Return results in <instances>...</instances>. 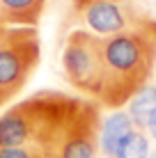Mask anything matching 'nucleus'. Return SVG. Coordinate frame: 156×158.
Masks as SVG:
<instances>
[{
    "mask_svg": "<svg viewBox=\"0 0 156 158\" xmlns=\"http://www.w3.org/2000/svg\"><path fill=\"white\" fill-rule=\"evenodd\" d=\"M46 0H0V28H35Z\"/></svg>",
    "mask_w": 156,
    "mask_h": 158,
    "instance_id": "obj_8",
    "label": "nucleus"
},
{
    "mask_svg": "<svg viewBox=\"0 0 156 158\" xmlns=\"http://www.w3.org/2000/svg\"><path fill=\"white\" fill-rule=\"evenodd\" d=\"M152 154V140L145 131H136L124 144L117 149L115 158H149Z\"/></svg>",
    "mask_w": 156,
    "mask_h": 158,
    "instance_id": "obj_10",
    "label": "nucleus"
},
{
    "mask_svg": "<svg viewBox=\"0 0 156 158\" xmlns=\"http://www.w3.org/2000/svg\"><path fill=\"white\" fill-rule=\"evenodd\" d=\"M0 158H48L39 147H0Z\"/></svg>",
    "mask_w": 156,
    "mask_h": 158,
    "instance_id": "obj_11",
    "label": "nucleus"
},
{
    "mask_svg": "<svg viewBox=\"0 0 156 158\" xmlns=\"http://www.w3.org/2000/svg\"><path fill=\"white\" fill-rule=\"evenodd\" d=\"M149 158H156V149L152 151V154H149Z\"/></svg>",
    "mask_w": 156,
    "mask_h": 158,
    "instance_id": "obj_16",
    "label": "nucleus"
},
{
    "mask_svg": "<svg viewBox=\"0 0 156 158\" xmlns=\"http://www.w3.org/2000/svg\"><path fill=\"white\" fill-rule=\"evenodd\" d=\"M80 101L60 92H39L0 115V147H39L48 154Z\"/></svg>",
    "mask_w": 156,
    "mask_h": 158,
    "instance_id": "obj_2",
    "label": "nucleus"
},
{
    "mask_svg": "<svg viewBox=\"0 0 156 158\" xmlns=\"http://www.w3.org/2000/svg\"><path fill=\"white\" fill-rule=\"evenodd\" d=\"M145 133H147V138H149V140H154V142H156V110H154V115L149 117V122H147V128H145Z\"/></svg>",
    "mask_w": 156,
    "mask_h": 158,
    "instance_id": "obj_12",
    "label": "nucleus"
},
{
    "mask_svg": "<svg viewBox=\"0 0 156 158\" xmlns=\"http://www.w3.org/2000/svg\"><path fill=\"white\" fill-rule=\"evenodd\" d=\"M74 12L78 14L85 30L101 37V39L120 35V32L136 25L133 12L120 0H87Z\"/></svg>",
    "mask_w": 156,
    "mask_h": 158,
    "instance_id": "obj_6",
    "label": "nucleus"
},
{
    "mask_svg": "<svg viewBox=\"0 0 156 158\" xmlns=\"http://www.w3.org/2000/svg\"><path fill=\"white\" fill-rule=\"evenodd\" d=\"M136 126H133L131 117H129L126 110H112L108 112L99 124V149L106 158H115L117 149L136 133Z\"/></svg>",
    "mask_w": 156,
    "mask_h": 158,
    "instance_id": "obj_7",
    "label": "nucleus"
},
{
    "mask_svg": "<svg viewBox=\"0 0 156 158\" xmlns=\"http://www.w3.org/2000/svg\"><path fill=\"white\" fill-rule=\"evenodd\" d=\"M101 57L103 92L99 101L112 110H120L152 78L156 64V39L149 37L142 28L133 25L120 35L106 37L101 46Z\"/></svg>",
    "mask_w": 156,
    "mask_h": 158,
    "instance_id": "obj_1",
    "label": "nucleus"
},
{
    "mask_svg": "<svg viewBox=\"0 0 156 158\" xmlns=\"http://www.w3.org/2000/svg\"><path fill=\"white\" fill-rule=\"evenodd\" d=\"M136 21H145V23L156 25V9H154V14H152V16H142V19H136Z\"/></svg>",
    "mask_w": 156,
    "mask_h": 158,
    "instance_id": "obj_13",
    "label": "nucleus"
},
{
    "mask_svg": "<svg viewBox=\"0 0 156 158\" xmlns=\"http://www.w3.org/2000/svg\"><path fill=\"white\" fill-rule=\"evenodd\" d=\"M103 39L87 30H74L62 48V71L74 89L101 99L103 92Z\"/></svg>",
    "mask_w": 156,
    "mask_h": 158,
    "instance_id": "obj_4",
    "label": "nucleus"
},
{
    "mask_svg": "<svg viewBox=\"0 0 156 158\" xmlns=\"http://www.w3.org/2000/svg\"><path fill=\"white\" fill-rule=\"evenodd\" d=\"M154 110H156V83H147L145 87H140L126 103V112L138 131L147 128V122L154 115Z\"/></svg>",
    "mask_w": 156,
    "mask_h": 158,
    "instance_id": "obj_9",
    "label": "nucleus"
},
{
    "mask_svg": "<svg viewBox=\"0 0 156 158\" xmlns=\"http://www.w3.org/2000/svg\"><path fill=\"white\" fill-rule=\"evenodd\" d=\"M71 2H74V9H78L80 5H85V2H87V0H71ZM120 2H124V0H120Z\"/></svg>",
    "mask_w": 156,
    "mask_h": 158,
    "instance_id": "obj_14",
    "label": "nucleus"
},
{
    "mask_svg": "<svg viewBox=\"0 0 156 158\" xmlns=\"http://www.w3.org/2000/svg\"><path fill=\"white\" fill-rule=\"evenodd\" d=\"M99 110L87 101H80L62 133L48 149V158H96L99 151Z\"/></svg>",
    "mask_w": 156,
    "mask_h": 158,
    "instance_id": "obj_5",
    "label": "nucleus"
},
{
    "mask_svg": "<svg viewBox=\"0 0 156 158\" xmlns=\"http://www.w3.org/2000/svg\"><path fill=\"white\" fill-rule=\"evenodd\" d=\"M7 32V28H0V39H2V35Z\"/></svg>",
    "mask_w": 156,
    "mask_h": 158,
    "instance_id": "obj_15",
    "label": "nucleus"
},
{
    "mask_svg": "<svg viewBox=\"0 0 156 158\" xmlns=\"http://www.w3.org/2000/svg\"><path fill=\"white\" fill-rule=\"evenodd\" d=\"M39 64L35 28H9L0 39V108L28 85Z\"/></svg>",
    "mask_w": 156,
    "mask_h": 158,
    "instance_id": "obj_3",
    "label": "nucleus"
}]
</instances>
